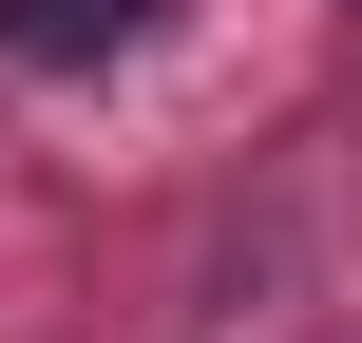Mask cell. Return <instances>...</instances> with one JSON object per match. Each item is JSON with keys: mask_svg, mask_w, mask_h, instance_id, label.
<instances>
[{"mask_svg": "<svg viewBox=\"0 0 362 343\" xmlns=\"http://www.w3.org/2000/svg\"><path fill=\"white\" fill-rule=\"evenodd\" d=\"M134 19H153V0H0V38H19V57H115Z\"/></svg>", "mask_w": 362, "mask_h": 343, "instance_id": "obj_1", "label": "cell"}]
</instances>
